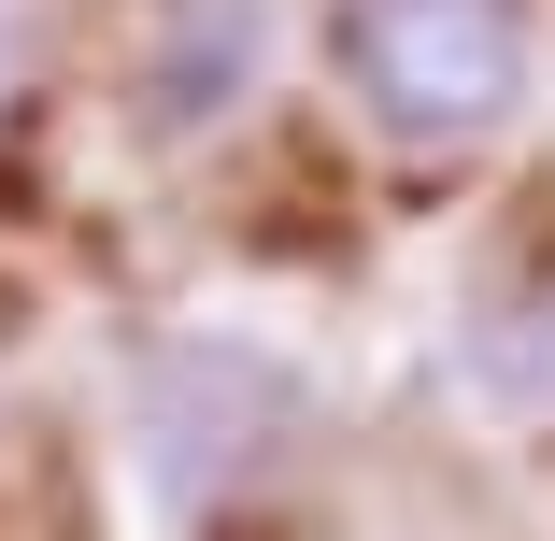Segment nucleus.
Returning <instances> with one entry per match:
<instances>
[{
	"label": "nucleus",
	"instance_id": "1",
	"mask_svg": "<svg viewBox=\"0 0 555 541\" xmlns=\"http://www.w3.org/2000/svg\"><path fill=\"white\" fill-rule=\"evenodd\" d=\"M313 57L385 157L456 171L527 129L541 57H555V0H327Z\"/></svg>",
	"mask_w": 555,
	"mask_h": 541
},
{
	"label": "nucleus",
	"instance_id": "2",
	"mask_svg": "<svg viewBox=\"0 0 555 541\" xmlns=\"http://www.w3.org/2000/svg\"><path fill=\"white\" fill-rule=\"evenodd\" d=\"M115 427H129L143 499L185 513V527H199V513H271V499L313 471V442H327L313 371H285V357L243 343V329H171V343H143Z\"/></svg>",
	"mask_w": 555,
	"mask_h": 541
},
{
	"label": "nucleus",
	"instance_id": "3",
	"mask_svg": "<svg viewBox=\"0 0 555 541\" xmlns=\"http://www.w3.org/2000/svg\"><path fill=\"white\" fill-rule=\"evenodd\" d=\"M441 385H456L485 427H555V257H513V271H485L456 299Z\"/></svg>",
	"mask_w": 555,
	"mask_h": 541
},
{
	"label": "nucleus",
	"instance_id": "4",
	"mask_svg": "<svg viewBox=\"0 0 555 541\" xmlns=\"http://www.w3.org/2000/svg\"><path fill=\"white\" fill-rule=\"evenodd\" d=\"M15 86H29V15L0 0V115H15Z\"/></svg>",
	"mask_w": 555,
	"mask_h": 541
}]
</instances>
